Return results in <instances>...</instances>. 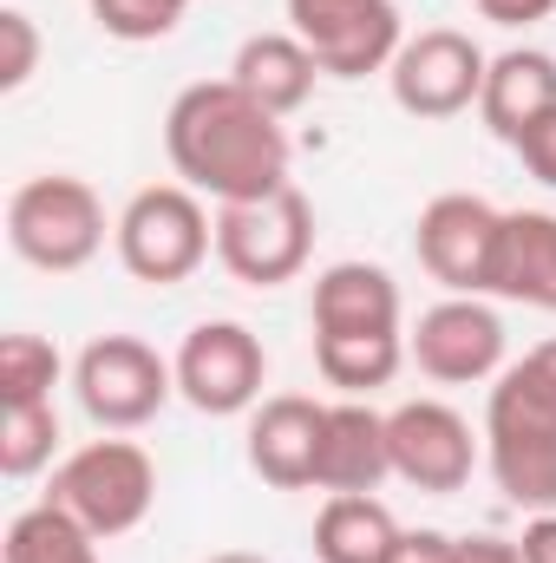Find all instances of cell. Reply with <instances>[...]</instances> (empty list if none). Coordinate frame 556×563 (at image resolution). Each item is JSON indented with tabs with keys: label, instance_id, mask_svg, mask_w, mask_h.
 Here are the masks:
<instances>
[{
	"label": "cell",
	"instance_id": "31",
	"mask_svg": "<svg viewBox=\"0 0 556 563\" xmlns=\"http://www.w3.org/2000/svg\"><path fill=\"white\" fill-rule=\"evenodd\" d=\"M518 551H524V563H556V511H531Z\"/></svg>",
	"mask_w": 556,
	"mask_h": 563
},
{
	"label": "cell",
	"instance_id": "6",
	"mask_svg": "<svg viewBox=\"0 0 556 563\" xmlns=\"http://www.w3.org/2000/svg\"><path fill=\"white\" fill-rule=\"evenodd\" d=\"M314 256V203L281 184L249 203H216V263L249 288H281Z\"/></svg>",
	"mask_w": 556,
	"mask_h": 563
},
{
	"label": "cell",
	"instance_id": "26",
	"mask_svg": "<svg viewBox=\"0 0 556 563\" xmlns=\"http://www.w3.org/2000/svg\"><path fill=\"white\" fill-rule=\"evenodd\" d=\"M393 563H524V551H518V538H491V531H478V538L407 531L400 551H393Z\"/></svg>",
	"mask_w": 556,
	"mask_h": 563
},
{
	"label": "cell",
	"instance_id": "11",
	"mask_svg": "<svg viewBox=\"0 0 556 563\" xmlns=\"http://www.w3.org/2000/svg\"><path fill=\"white\" fill-rule=\"evenodd\" d=\"M498 236H504V210L471 197V190H445L419 210L413 250L419 269L438 282L445 295H491L498 269Z\"/></svg>",
	"mask_w": 556,
	"mask_h": 563
},
{
	"label": "cell",
	"instance_id": "2",
	"mask_svg": "<svg viewBox=\"0 0 556 563\" xmlns=\"http://www.w3.org/2000/svg\"><path fill=\"white\" fill-rule=\"evenodd\" d=\"M112 230L119 217H105L99 190L73 170H40L7 197V250L40 276H79L86 263H99Z\"/></svg>",
	"mask_w": 556,
	"mask_h": 563
},
{
	"label": "cell",
	"instance_id": "15",
	"mask_svg": "<svg viewBox=\"0 0 556 563\" xmlns=\"http://www.w3.org/2000/svg\"><path fill=\"white\" fill-rule=\"evenodd\" d=\"M308 314H314V334H400L407 328V301H400L393 269L360 263V256L327 263L314 276Z\"/></svg>",
	"mask_w": 556,
	"mask_h": 563
},
{
	"label": "cell",
	"instance_id": "25",
	"mask_svg": "<svg viewBox=\"0 0 556 563\" xmlns=\"http://www.w3.org/2000/svg\"><path fill=\"white\" fill-rule=\"evenodd\" d=\"M92 26L105 40H125V46H151V40H170L190 13V0H86Z\"/></svg>",
	"mask_w": 556,
	"mask_h": 563
},
{
	"label": "cell",
	"instance_id": "18",
	"mask_svg": "<svg viewBox=\"0 0 556 563\" xmlns=\"http://www.w3.org/2000/svg\"><path fill=\"white\" fill-rule=\"evenodd\" d=\"M223 79H236L263 112L288 119V112H301V106L314 99V86H321L327 73H321V59L281 26V33H249V40L236 46V59H230Z\"/></svg>",
	"mask_w": 556,
	"mask_h": 563
},
{
	"label": "cell",
	"instance_id": "29",
	"mask_svg": "<svg viewBox=\"0 0 556 563\" xmlns=\"http://www.w3.org/2000/svg\"><path fill=\"white\" fill-rule=\"evenodd\" d=\"M511 151L524 157V170H531V177H537L544 190H556V112H544V119H537V125H531L524 139L511 144Z\"/></svg>",
	"mask_w": 556,
	"mask_h": 563
},
{
	"label": "cell",
	"instance_id": "17",
	"mask_svg": "<svg viewBox=\"0 0 556 563\" xmlns=\"http://www.w3.org/2000/svg\"><path fill=\"white\" fill-rule=\"evenodd\" d=\"M544 112H556V53L544 46H511V53H491V73H485V99H478V119L485 132L504 144H518Z\"/></svg>",
	"mask_w": 556,
	"mask_h": 563
},
{
	"label": "cell",
	"instance_id": "32",
	"mask_svg": "<svg viewBox=\"0 0 556 563\" xmlns=\"http://www.w3.org/2000/svg\"><path fill=\"white\" fill-rule=\"evenodd\" d=\"M203 563H269L263 551H216V558H203Z\"/></svg>",
	"mask_w": 556,
	"mask_h": 563
},
{
	"label": "cell",
	"instance_id": "28",
	"mask_svg": "<svg viewBox=\"0 0 556 563\" xmlns=\"http://www.w3.org/2000/svg\"><path fill=\"white\" fill-rule=\"evenodd\" d=\"M504 380H511L524 400H537L544 413H556V341H537L524 361H511V367H504Z\"/></svg>",
	"mask_w": 556,
	"mask_h": 563
},
{
	"label": "cell",
	"instance_id": "12",
	"mask_svg": "<svg viewBox=\"0 0 556 563\" xmlns=\"http://www.w3.org/2000/svg\"><path fill=\"white\" fill-rule=\"evenodd\" d=\"M407 361L438 387H478L504 374V314L485 295L432 301L407 334Z\"/></svg>",
	"mask_w": 556,
	"mask_h": 563
},
{
	"label": "cell",
	"instance_id": "1",
	"mask_svg": "<svg viewBox=\"0 0 556 563\" xmlns=\"http://www.w3.org/2000/svg\"><path fill=\"white\" fill-rule=\"evenodd\" d=\"M164 157L197 197L249 203L288 184L294 144L276 112H263L236 79H197L164 112Z\"/></svg>",
	"mask_w": 556,
	"mask_h": 563
},
{
	"label": "cell",
	"instance_id": "23",
	"mask_svg": "<svg viewBox=\"0 0 556 563\" xmlns=\"http://www.w3.org/2000/svg\"><path fill=\"white\" fill-rule=\"evenodd\" d=\"M66 380V361L46 334H7L0 341V407H53Z\"/></svg>",
	"mask_w": 556,
	"mask_h": 563
},
{
	"label": "cell",
	"instance_id": "20",
	"mask_svg": "<svg viewBox=\"0 0 556 563\" xmlns=\"http://www.w3.org/2000/svg\"><path fill=\"white\" fill-rule=\"evenodd\" d=\"M400 538V518L374 492H341L314 518V563H393Z\"/></svg>",
	"mask_w": 556,
	"mask_h": 563
},
{
	"label": "cell",
	"instance_id": "13",
	"mask_svg": "<svg viewBox=\"0 0 556 563\" xmlns=\"http://www.w3.org/2000/svg\"><path fill=\"white\" fill-rule=\"evenodd\" d=\"M478 439L471 420L445 400H407L387 413V445H393V478H407L413 492L432 498H452L471 485V465H478Z\"/></svg>",
	"mask_w": 556,
	"mask_h": 563
},
{
	"label": "cell",
	"instance_id": "30",
	"mask_svg": "<svg viewBox=\"0 0 556 563\" xmlns=\"http://www.w3.org/2000/svg\"><path fill=\"white\" fill-rule=\"evenodd\" d=\"M485 20H498V26H537V20H551L556 0H471Z\"/></svg>",
	"mask_w": 556,
	"mask_h": 563
},
{
	"label": "cell",
	"instance_id": "19",
	"mask_svg": "<svg viewBox=\"0 0 556 563\" xmlns=\"http://www.w3.org/2000/svg\"><path fill=\"white\" fill-rule=\"evenodd\" d=\"M491 295L556 314V210H504Z\"/></svg>",
	"mask_w": 556,
	"mask_h": 563
},
{
	"label": "cell",
	"instance_id": "10",
	"mask_svg": "<svg viewBox=\"0 0 556 563\" xmlns=\"http://www.w3.org/2000/svg\"><path fill=\"white\" fill-rule=\"evenodd\" d=\"M288 33L321 59L327 79H367L387 73L407 46L393 0H288Z\"/></svg>",
	"mask_w": 556,
	"mask_h": 563
},
{
	"label": "cell",
	"instance_id": "3",
	"mask_svg": "<svg viewBox=\"0 0 556 563\" xmlns=\"http://www.w3.org/2000/svg\"><path fill=\"white\" fill-rule=\"evenodd\" d=\"M119 269L144 288H177L216 256V217L190 184H144L112 230Z\"/></svg>",
	"mask_w": 556,
	"mask_h": 563
},
{
	"label": "cell",
	"instance_id": "4",
	"mask_svg": "<svg viewBox=\"0 0 556 563\" xmlns=\"http://www.w3.org/2000/svg\"><path fill=\"white\" fill-rule=\"evenodd\" d=\"M53 505H66L99 544L138 531L157 505V459L138 439H92L53 465Z\"/></svg>",
	"mask_w": 556,
	"mask_h": 563
},
{
	"label": "cell",
	"instance_id": "8",
	"mask_svg": "<svg viewBox=\"0 0 556 563\" xmlns=\"http://www.w3.org/2000/svg\"><path fill=\"white\" fill-rule=\"evenodd\" d=\"M485 73H491V53L471 33L419 26V33H407V46L387 66V92H393V106L407 119L445 125V119H458V112H471L485 99Z\"/></svg>",
	"mask_w": 556,
	"mask_h": 563
},
{
	"label": "cell",
	"instance_id": "24",
	"mask_svg": "<svg viewBox=\"0 0 556 563\" xmlns=\"http://www.w3.org/2000/svg\"><path fill=\"white\" fill-rule=\"evenodd\" d=\"M59 452V407H7L0 413V472L40 478Z\"/></svg>",
	"mask_w": 556,
	"mask_h": 563
},
{
	"label": "cell",
	"instance_id": "22",
	"mask_svg": "<svg viewBox=\"0 0 556 563\" xmlns=\"http://www.w3.org/2000/svg\"><path fill=\"white\" fill-rule=\"evenodd\" d=\"M0 563H99V538L66 511V505H26L13 525H7V544Z\"/></svg>",
	"mask_w": 556,
	"mask_h": 563
},
{
	"label": "cell",
	"instance_id": "21",
	"mask_svg": "<svg viewBox=\"0 0 556 563\" xmlns=\"http://www.w3.org/2000/svg\"><path fill=\"white\" fill-rule=\"evenodd\" d=\"M314 367L341 400H367L374 387H393L407 367V328L400 334H314Z\"/></svg>",
	"mask_w": 556,
	"mask_h": 563
},
{
	"label": "cell",
	"instance_id": "7",
	"mask_svg": "<svg viewBox=\"0 0 556 563\" xmlns=\"http://www.w3.org/2000/svg\"><path fill=\"white\" fill-rule=\"evenodd\" d=\"M170 367H177V400L197 407V413H210V420L256 413L263 387H269V347L243 321H197L177 341Z\"/></svg>",
	"mask_w": 556,
	"mask_h": 563
},
{
	"label": "cell",
	"instance_id": "5",
	"mask_svg": "<svg viewBox=\"0 0 556 563\" xmlns=\"http://www.w3.org/2000/svg\"><path fill=\"white\" fill-rule=\"evenodd\" d=\"M177 394V367L138 334H99L73 361V400L99 432H138Z\"/></svg>",
	"mask_w": 556,
	"mask_h": 563
},
{
	"label": "cell",
	"instance_id": "14",
	"mask_svg": "<svg viewBox=\"0 0 556 563\" xmlns=\"http://www.w3.org/2000/svg\"><path fill=\"white\" fill-rule=\"evenodd\" d=\"M321 426H327V407L308 400V394H276L249 413V472L276 492H308L314 485V465H321Z\"/></svg>",
	"mask_w": 556,
	"mask_h": 563
},
{
	"label": "cell",
	"instance_id": "16",
	"mask_svg": "<svg viewBox=\"0 0 556 563\" xmlns=\"http://www.w3.org/2000/svg\"><path fill=\"white\" fill-rule=\"evenodd\" d=\"M393 478V445H387V413H374L367 400H334L321 426V465H314V492L341 498V492H380Z\"/></svg>",
	"mask_w": 556,
	"mask_h": 563
},
{
	"label": "cell",
	"instance_id": "27",
	"mask_svg": "<svg viewBox=\"0 0 556 563\" xmlns=\"http://www.w3.org/2000/svg\"><path fill=\"white\" fill-rule=\"evenodd\" d=\"M33 73H40V26L33 13L7 7L0 13V92H20Z\"/></svg>",
	"mask_w": 556,
	"mask_h": 563
},
{
	"label": "cell",
	"instance_id": "9",
	"mask_svg": "<svg viewBox=\"0 0 556 563\" xmlns=\"http://www.w3.org/2000/svg\"><path fill=\"white\" fill-rule=\"evenodd\" d=\"M485 465L518 511H556V413L524 400L504 374L485 394Z\"/></svg>",
	"mask_w": 556,
	"mask_h": 563
}]
</instances>
